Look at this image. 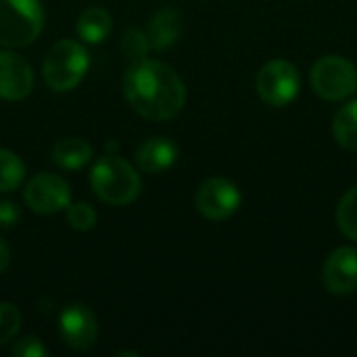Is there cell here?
Segmentation results:
<instances>
[{
    "instance_id": "obj_3",
    "label": "cell",
    "mask_w": 357,
    "mask_h": 357,
    "mask_svg": "<svg viewBox=\"0 0 357 357\" xmlns=\"http://www.w3.org/2000/svg\"><path fill=\"white\" fill-rule=\"evenodd\" d=\"M90 65V54L77 40H59L44 56V82L54 92H69L82 84Z\"/></svg>"
},
{
    "instance_id": "obj_17",
    "label": "cell",
    "mask_w": 357,
    "mask_h": 357,
    "mask_svg": "<svg viewBox=\"0 0 357 357\" xmlns=\"http://www.w3.org/2000/svg\"><path fill=\"white\" fill-rule=\"evenodd\" d=\"M25 180V163L19 155L0 149V192H13Z\"/></svg>"
},
{
    "instance_id": "obj_24",
    "label": "cell",
    "mask_w": 357,
    "mask_h": 357,
    "mask_svg": "<svg viewBox=\"0 0 357 357\" xmlns=\"http://www.w3.org/2000/svg\"><path fill=\"white\" fill-rule=\"evenodd\" d=\"M8 261H10V251H8L6 243L0 238V272H4L8 268Z\"/></svg>"
},
{
    "instance_id": "obj_20",
    "label": "cell",
    "mask_w": 357,
    "mask_h": 357,
    "mask_svg": "<svg viewBox=\"0 0 357 357\" xmlns=\"http://www.w3.org/2000/svg\"><path fill=\"white\" fill-rule=\"evenodd\" d=\"M67 222L73 230H79V232H88L94 228L96 224V211L92 205L88 203H75V205H69L67 207Z\"/></svg>"
},
{
    "instance_id": "obj_5",
    "label": "cell",
    "mask_w": 357,
    "mask_h": 357,
    "mask_svg": "<svg viewBox=\"0 0 357 357\" xmlns=\"http://www.w3.org/2000/svg\"><path fill=\"white\" fill-rule=\"evenodd\" d=\"M310 82L320 98L331 102L345 100L357 90V69L345 56L326 54L314 63Z\"/></svg>"
},
{
    "instance_id": "obj_12",
    "label": "cell",
    "mask_w": 357,
    "mask_h": 357,
    "mask_svg": "<svg viewBox=\"0 0 357 357\" xmlns=\"http://www.w3.org/2000/svg\"><path fill=\"white\" fill-rule=\"evenodd\" d=\"M178 144L167 136L144 140L136 149V163L146 174H161L178 161Z\"/></svg>"
},
{
    "instance_id": "obj_7",
    "label": "cell",
    "mask_w": 357,
    "mask_h": 357,
    "mask_svg": "<svg viewBox=\"0 0 357 357\" xmlns=\"http://www.w3.org/2000/svg\"><path fill=\"white\" fill-rule=\"evenodd\" d=\"M241 203H243V195L238 186L228 178H211L203 182L195 195L197 211L213 222H222L234 215Z\"/></svg>"
},
{
    "instance_id": "obj_19",
    "label": "cell",
    "mask_w": 357,
    "mask_h": 357,
    "mask_svg": "<svg viewBox=\"0 0 357 357\" xmlns=\"http://www.w3.org/2000/svg\"><path fill=\"white\" fill-rule=\"evenodd\" d=\"M149 48H151V44H149V38H146L144 31H140V29H136V27H130V29L123 33L121 52H123V56H126L130 63L144 61Z\"/></svg>"
},
{
    "instance_id": "obj_15",
    "label": "cell",
    "mask_w": 357,
    "mask_h": 357,
    "mask_svg": "<svg viewBox=\"0 0 357 357\" xmlns=\"http://www.w3.org/2000/svg\"><path fill=\"white\" fill-rule=\"evenodd\" d=\"M92 159V146L82 138H61L52 146V161L61 169H79Z\"/></svg>"
},
{
    "instance_id": "obj_9",
    "label": "cell",
    "mask_w": 357,
    "mask_h": 357,
    "mask_svg": "<svg viewBox=\"0 0 357 357\" xmlns=\"http://www.w3.org/2000/svg\"><path fill=\"white\" fill-rule=\"evenodd\" d=\"M59 331L65 345L75 351L90 349L98 339L96 316L82 303H71L63 310L59 318Z\"/></svg>"
},
{
    "instance_id": "obj_4",
    "label": "cell",
    "mask_w": 357,
    "mask_h": 357,
    "mask_svg": "<svg viewBox=\"0 0 357 357\" xmlns=\"http://www.w3.org/2000/svg\"><path fill=\"white\" fill-rule=\"evenodd\" d=\"M44 27L40 0H0V44L21 48L31 44Z\"/></svg>"
},
{
    "instance_id": "obj_23",
    "label": "cell",
    "mask_w": 357,
    "mask_h": 357,
    "mask_svg": "<svg viewBox=\"0 0 357 357\" xmlns=\"http://www.w3.org/2000/svg\"><path fill=\"white\" fill-rule=\"evenodd\" d=\"M21 220V211L13 201H0V228H13Z\"/></svg>"
},
{
    "instance_id": "obj_1",
    "label": "cell",
    "mask_w": 357,
    "mask_h": 357,
    "mask_svg": "<svg viewBox=\"0 0 357 357\" xmlns=\"http://www.w3.org/2000/svg\"><path fill=\"white\" fill-rule=\"evenodd\" d=\"M121 90L132 109L151 119H174L186 105V86L182 77L161 61L132 63L123 75Z\"/></svg>"
},
{
    "instance_id": "obj_10",
    "label": "cell",
    "mask_w": 357,
    "mask_h": 357,
    "mask_svg": "<svg viewBox=\"0 0 357 357\" xmlns=\"http://www.w3.org/2000/svg\"><path fill=\"white\" fill-rule=\"evenodd\" d=\"M322 284L333 295H351L357 291V249L339 247L322 266Z\"/></svg>"
},
{
    "instance_id": "obj_13",
    "label": "cell",
    "mask_w": 357,
    "mask_h": 357,
    "mask_svg": "<svg viewBox=\"0 0 357 357\" xmlns=\"http://www.w3.org/2000/svg\"><path fill=\"white\" fill-rule=\"evenodd\" d=\"M184 29V15L176 6H163L153 15L146 27V38L151 48L155 50H165L178 42Z\"/></svg>"
},
{
    "instance_id": "obj_11",
    "label": "cell",
    "mask_w": 357,
    "mask_h": 357,
    "mask_svg": "<svg viewBox=\"0 0 357 357\" xmlns=\"http://www.w3.org/2000/svg\"><path fill=\"white\" fill-rule=\"evenodd\" d=\"M33 90V71L29 63L8 50H0V98L23 100Z\"/></svg>"
},
{
    "instance_id": "obj_14",
    "label": "cell",
    "mask_w": 357,
    "mask_h": 357,
    "mask_svg": "<svg viewBox=\"0 0 357 357\" xmlns=\"http://www.w3.org/2000/svg\"><path fill=\"white\" fill-rule=\"evenodd\" d=\"M75 29L86 44H100L109 38L113 29V19L102 6H90L77 17Z\"/></svg>"
},
{
    "instance_id": "obj_16",
    "label": "cell",
    "mask_w": 357,
    "mask_h": 357,
    "mask_svg": "<svg viewBox=\"0 0 357 357\" xmlns=\"http://www.w3.org/2000/svg\"><path fill=\"white\" fill-rule=\"evenodd\" d=\"M333 134L339 146L357 153V100L343 105L333 119Z\"/></svg>"
},
{
    "instance_id": "obj_2",
    "label": "cell",
    "mask_w": 357,
    "mask_h": 357,
    "mask_svg": "<svg viewBox=\"0 0 357 357\" xmlns=\"http://www.w3.org/2000/svg\"><path fill=\"white\" fill-rule=\"evenodd\" d=\"M90 184L94 195L107 205H128L140 195V176L136 169L117 153L100 157L90 174Z\"/></svg>"
},
{
    "instance_id": "obj_18",
    "label": "cell",
    "mask_w": 357,
    "mask_h": 357,
    "mask_svg": "<svg viewBox=\"0 0 357 357\" xmlns=\"http://www.w3.org/2000/svg\"><path fill=\"white\" fill-rule=\"evenodd\" d=\"M337 224L349 241L357 243V186L347 190L341 199L337 209Z\"/></svg>"
},
{
    "instance_id": "obj_8",
    "label": "cell",
    "mask_w": 357,
    "mask_h": 357,
    "mask_svg": "<svg viewBox=\"0 0 357 357\" xmlns=\"http://www.w3.org/2000/svg\"><path fill=\"white\" fill-rule=\"evenodd\" d=\"M23 197H25L27 207L40 215L59 213L71 205V188L67 180L48 172L33 176L27 182Z\"/></svg>"
},
{
    "instance_id": "obj_21",
    "label": "cell",
    "mask_w": 357,
    "mask_h": 357,
    "mask_svg": "<svg viewBox=\"0 0 357 357\" xmlns=\"http://www.w3.org/2000/svg\"><path fill=\"white\" fill-rule=\"evenodd\" d=\"M21 328V312L13 303H0V345L8 343Z\"/></svg>"
},
{
    "instance_id": "obj_22",
    "label": "cell",
    "mask_w": 357,
    "mask_h": 357,
    "mask_svg": "<svg viewBox=\"0 0 357 357\" xmlns=\"http://www.w3.org/2000/svg\"><path fill=\"white\" fill-rule=\"evenodd\" d=\"M13 356L15 357H44L46 356V347L42 345L40 339L36 337H25V339H19L15 345H13Z\"/></svg>"
},
{
    "instance_id": "obj_6",
    "label": "cell",
    "mask_w": 357,
    "mask_h": 357,
    "mask_svg": "<svg viewBox=\"0 0 357 357\" xmlns=\"http://www.w3.org/2000/svg\"><path fill=\"white\" fill-rule=\"evenodd\" d=\"M301 90V77L291 61L274 59L257 73V94L268 107H289Z\"/></svg>"
}]
</instances>
